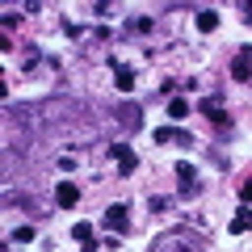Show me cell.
<instances>
[{"mask_svg":"<svg viewBox=\"0 0 252 252\" xmlns=\"http://www.w3.org/2000/svg\"><path fill=\"white\" fill-rule=\"evenodd\" d=\"M101 223H105L109 231H118V235H122V231H130V210H126L122 202H114V206L105 210V219H101Z\"/></svg>","mask_w":252,"mask_h":252,"instance_id":"1","label":"cell"},{"mask_svg":"<svg viewBox=\"0 0 252 252\" xmlns=\"http://www.w3.org/2000/svg\"><path fill=\"white\" fill-rule=\"evenodd\" d=\"M152 139H156V143H181V147L193 143V135H189V130H181V126H156Z\"/></svg>","mask_w":252,"mask_h":252,"instance_id":"2","label":"cell"},{"mask_svg":"<svg viewBox=\"0 0 252 252\" xmlns=\"http://www.w3.org/2000/svg\"><path fill=\"white\" fill-rule=\"evenodd\" d=\"M55 202H59L63 210H72L76 202H80V185H76V181H63V185L55 189Z\"/></svg>","mask_w":252,"mask_h":252,"instance_id":"3","label":"cell"},{"mask_svg":"<svg viewBox=\"0 0 252 252\" xmlns=\"http://www.w3.org/2000/svg\"><path fill=\"white\" fill-rule=\"evenodd\" d=\"M72 240L80 244L84 252H97V235H93V227H89V223H76V227H72Z\"/></svg>","mask_w":252,"mask_h":252,"instance_id":"4","label":"cell"},{"mask_svg":"<svg viewBox=\"0 0 252 252\" xmlns=\"http://www.w3.org/2000/svg\"><path fill=\"white\" fill-rule=\"evenodd\" d=\"M231 76H235V80H248V76H252V51H240L231 59Z\"/></svg>","mask_w":252,"mask_h":252,"instance_id":"5","label":"cell"},{"mask_svg":"<svg viewBox=\"0 0 252 252\" xmlns=\"http://www.w3.org/2000/svg\"><path fill=\"white\" fill-rule=\"evenodd\" d=\"M114 80H118V89H122V93L135 89V72H130L126 63H118V59H114Z\"/></svg>","mask_w":252,"mask_h":252,"instance_id":"6","label":"cell"},{"mask_svg":"<svg viewBox=\"0 0 252 252\" xmlns=\"http://www.w3.org/2000/svg\"><path fill=\"white\" fill-rule=\"evenodd\" d=\"M231 231H235V235L252 231V206H240V210H235V219H231Z\"/></svg>","mask_w":252,"mask_h":252,"instance_id":"7","label":"cell"},{"mask_svg":"<svg viewBox=\"0 0 252 252\" xmlns=\"http://www.w3.org/2000/svg\"><path fill=\"white\" fill-rule=\"evenodd\" d=\"M114 160H118V172H135V152L130 147H114Z\"/></svg>","mask_w":252,"mask_h":252,"instance_id":"8","label":"cell"},{"mask_svg":"<svg viewBox=\"0 0 252 252\" xmlns=\"http://www.w3.org/2000/svg\"><path fill=\"white\" fill-rule=\"evenodd\" d=\"M202 114H206L210 122H219V126H227V109H223V101H202Z\"/></svg>","mask_w":252,"mask_h":252,"instance_id":"9","label":"cell"},{"mask_svg":"<svg viewBox=\"0 0 252 252\" xmlns=\"http://www.w3.org/2000/svg\"><path fill=\"white\" fill-rule=\"evenodd\" d=\"M198 30H202V34H215V30H219V13H198Z\"/></svg>","mask_w":252,"mask_h":252,"instance_id":"10","label":"cell"},{"mask_svg":"<svg viewBox=\"0 0 252 252\" xmlns=\"http://www.w3.org/2000/svg\"><path fill=\"white\" fill-rule=\"evenodd\" d=\"M168 118H189V101L185 97H172L168 101Z\"/></svg>","mask_w":252,"mask_h":252,"instance_id":"11","label":"cell"},{"mask_svg":"<svg viewBox=\"0 0 252 252\" xmlns=\"http://www.w3.org/2000/svg\"><path fill=\"white\" fill-rule=\"evenodd\" d=\"M177 177H181V181H185V185H189V181L198 177V172H193V164H185V160H181V164H177Z\"/></svg>","mask_w":252,"mask_h":252,"instance_id":"12","label":"cell"},{"mask_svg":"<svg viewBox=\"0 0 252 252\" xmlns=\"http://www.w3.org/2000/svg\"><path fill=\"white\" fill-rule=\"evenodd\" d=\"M34 240V227H17V231H13V244H30Z\"/></svg>","mask_w":252,"mask_h":252,"instance_id":"13","label":"cell"},{"mask_svg":"<svg viewBox=\"0 0 252 252\" xmlns=\"http://www.w3.org/2000/svg\"><path fill=\"white\" fill-rule=\"evenodd\" d=\"M130 30H135V34H147V30H152V17H135V21H130Z\"/></svg>","mask_w":252,"mask_h":252,"instance_id":"14","label":"cell"},{"mask_svg":"<svg viewBox=\"0 0 252 252\" xmlns=\"http://www.w3.org/2000/svg\"><path fill=\"white\" fill-rule=\"evenodd\" d=\"M240 198H244V206H252V181H244V185H240Z\"/></svg>","mask_w":252,"mask_h":252,"instance_id":"15","label":"cell"}]
</instances>
